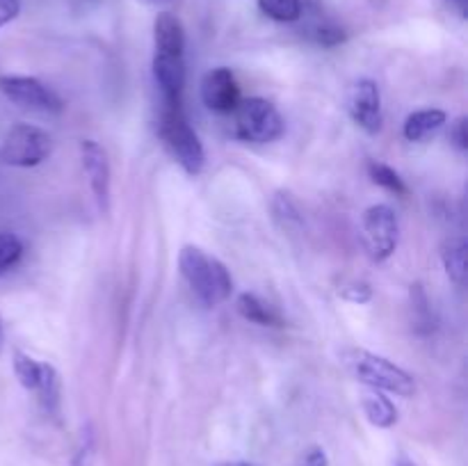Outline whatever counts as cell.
Listing matches in <instances>:
<instances>
[{"label": "cell", "instance_id": "1", "mask_svg": "<svg viewBox=\"0 0 468 466\" xmlns=\"http://www.w3.org/2000/svg\"><path fill=\"white\" fill-rule=\"evenodd\" d=\"M178 268H181L183 279L192 288L201 304L219 306L231 297L233 279L229 274L227 265L215 256H208L204 249L195 245H187L178 256Z\"/></svg>", "mask_w": 468, "mask_h": 466}, {"label": "cell", "instance_id": "2", "mask_svg": "<svg viewBox=\"0 0 468 466\" xmlns=\"http://www.w3.org/2000/svg\"><path fill=\"white\" fill-rule=\"evenodd\" d=\"M158 135L163 140L165 149L172 154V158L186 169L187 174H199L204 169L206 154L199 135L187 122L186 112L181 108V101H163L158 114Z\"/></svg>", "mask_w": 468, "mask_h": 466}, {"label": "cell", "instance_id": "3", "mask_svg": "<svg viewBox=\"0 0 468 466\" xmlns=\"http://www.w3.org/2000/svg\"><path fill=\"white\" fill-rule=\"evenodd\" d=\"M343 364L366 387L396 393L402 397H410L416 393L414 377L400 365L388 361L387 356L373 355L368 350H347L343 352Z\"/></svg>", "mask_w": 468, "mask_h": 466}, {"label": "cell", "instance_id": "4", "mask_svg": "<svg viewBox=\"0 0 468 466\" xmlns=\"http://www.w3.org/2000/svg\"><path fill=\"white\" fill-rule=\"evenodd\" d=\"M236 112V135L254 144H268L279 140L286 131L283 117L268 99L251 96V99L238 103Z\"/></svg>", "mask_w": 468, "mask_h": 466}, {"label": "cell", "instance_id": "5", "mask_svg": "<svg viewBox=\"0 0 468 466\" xmlns=\"http://www.w3.org/2000/svg\"><path fill=\"white\" fill-rule=\"evenodd\" d=\"M53 151V140L41 128L30 123H16L9 128L0 144V163L9 167H37Z\"/></svg>", "mask_w": 468, "mask_h": 466}, {"label": "cell", "instance_id": "6", "mask_svg": "<svg viewBox=\"0 0 468 466\" xmlns=\"http://www.w3.org/2000/svg\"><path fill=\"white\" fill-rule=\"evenodd\" d=\"M361 238L368 256L378 263L387 260L398 247V217L391 206H370L361 217Z\"/></svg>", "mask_w": 468, "mask_h": 466}, {"label": "cell", "instance_id": "7", "mask_svg": "<svg viewBox=\"0 0 468 466\" xmlns=\"http://www.w3.org/2000/svg\"><path fill=\"white\" fill-rule=\"evenodd\" d=\"M0 91L14 105L32 112L58 114L64 108L62 99L50 87L30 76H0Z\"/></svg>", "mask_w": 468, "mask_h": 466}, {"label": "cell", "instance_id": "8", "mask_svg": "<svg viewBox=\"0 0 468 466\" xmlns=\"http://www.w3.org/2000/svg\"><path fill=\"white\" fill-rule=\"evenodd\" d=\"M347 112L355 119L359 128L375 135L382 131V94H379L378 82L370 78H361L350 87L347 94Z\"/></svg>", "mask_w": 468, "mask_h": 466}, {"label": "cell", "instance_id": "9", "mask_svg": "<svg viewBox=\"0 0 468 466\" xmlns=\"http://www.w3.org/2000/svg\"><path fill=\"white\" fill-rule=\"evenodd\" d=\"M201 101L208 110L218 114H229L240 103V90H238L236 76L231 69L218 67L210 69L201 80Z\"/></svg>", "mask_w": 468, "mask_h": 466}, {"label": "cell", "instance_id": "10", "mask_svg": "<svg viewBox=\"0 0 468 466\" xmlns=\"http://www.w3.org/2000/svg\"><path fill=\"white\" fill-rule=\"evenodd\" d=\"M80 155H82V169H85L87 178H90L91 192H94L96 201H99L101 210L108 213L110 208V163L105 155L103 146L94 140L80 142Z\"/></svg>", "mask_w": 468, "mask_h": 466}, {"label": "cell", "instance_id": "11", "mask_svg": "<svg viewBox=\"0 0 468 466\" xmlns=\"http://www.w3.org/2000/svg\"><path fill=\"white\" fill-rule=\"evenodd\" d=\"M154 78L160 87L163 101H181L186 87V59L183 55L155 53L154 55Z\"/></svg>", "mask_w": 468, "mask_h": 466}, {"label": "cell", "instance_id": "12", "mask_svg": "<svg viewBox=\"0 0 468 466\" xmlns=\"http://www.w3.org/2000/svg\"><path fill=\"white\" fill-rule=\"evenodd\" d=\"M155 53L186 55V30L176 14L160 12L154 21Z\"/></svg>", "mask_w": 468, "mask_h": 466}, {"label": "cell", "instance_id": "13", "mask_svg": "<svg viewBox=\"0 0 468 466\" xmlns=\"http://www.w3.org/2000/svg\"><path fill=\"white\" fill-rule=\"evenodd\" d=\"M448 114L443 110L430 108V110H419V112H411L405 119V137L410 142H425L428 137H432L434 132L441 131V126L446 123Z\"/></svg>", "mask_w": 468, "mask_h": 466}, {"label": "cell", "instance_id": "14", "mask_svg": "<svg viewBox=\"0 0 468 466\" xmlns=\"http://www.w3.org/2000/svg\"><path fill=\"white\" fill-rule=\"evenodd\" d=\"M361 407H364V414L375 428H393L398 423V409L393 405L391 397L384 396V391L378 388H370L368 393H364L361 397Z\"/></svg>", "mask_w": 468, "mask_h": 466}, {"label": "cell", "instance_id": "15", "mask_svg": "<svg viewBox=\"0 0 468 466\" xmlns=\"http://www.w3.org/2000/svg\"><path fill=\"white\" fill-rule=\"evenodd\" d=\"M35 393L46 414L53 416V418H59V409H62V382H59V375L53 365H41V379L37 384Z\"/></svg>", "mask_w": 468, "mask_h": 466}, {"label": "cell", "instance_id": "16", "mask_svg": "<svg viewBox=\"0 0 468 466\" xmlns=\"http://www.w3.org/2000/svg\"><path fill=\"white\" fill-rule=\"evenodd\" d=\"M441 260L448 277H451L457 286H464L468 274V245L464 238H451V240L443 242Z\"/></svg>", "mask_w": 468, "mask_h": 466}, {"label": "cell", "instance_id": "17", "mask_svg": "<svg viewBox=\"0 0 468 466\" xmlns=\"http://www.w3.org/2000/svg\"><path fill=\"white\" fill-rule=\"evenodd\" d=\"M236 309L242 318L250 320V323L254 324H263V327H268V324L270 327H282L283 323L282 315H279L272 306H268L263 300L251 295V292H242V295L238 297Z\"/></svg>", "mask_w": 468, "mask_h": 466}, {"label": "cell", "instance_id": "18", "mask_svg": "<svg viewBox=\"0 0 468 466\" xmlns=\"http://www.w3.org/2000/svg\"><path fill=\"white\" fill-rule=\"evenodd\" d=\"M259 9L279 23H295L304 14L302 0H259Z\"/></svg>", "mask_w": 468, "mask_h": 466}, {"label": "cell", "instance_id": "19", "mask_svg": "<svg viewBox=\"0 0 468 466\" xmlns=\"http://www.w3.org/2000/svg\"><path fill=\"white\" fill-rule=\"evenodd\" d=\"M41 365L37 359H32L26 352H14V373H16V379L21 382L23 388L35 393L37 384L41 379Z\"/></svg>", "mask_w": 468, "mask_h": 466}, {"label": "cell", "instance_id": "20", "mask_svg": "<svg viewBox=\"0 0 468 466\" xmlns=\"http://www.w3.org/2000/svg\"><path fill=\"white\" fill-rule=\"evenodd\" d=\"M368 176L373 178V183L382 185L384 190L396 192V195H402V196L407 195L405 181H402L400 174H398L393 167H388V164L378 163V160H368Z\"/></svg>", "mask_w": 468, "mask_h": 466}, {"label": "cell", "instance_id": "21", "mask_svg": "<svg viewBox=\"0 0 468 466\" xmlns=\"http://www.w3.org/2000/svg\"><path fill=\"white\" fill-rule=\"evenodd\" d=\"M23 242L14 233L0 231V277L21 260Z\"/></svg>", "mask_w": 468, "mask_h": 466}, {"label": "cell", "instance_id": "22", "mask_svg": "<svg viewBox=\"0 0 468 466\" xmlns=\"http://www.w3.org/2000/svg\"><path fill=\"white\" fill-rule=\"evenodd\" d=\"M411 306H414V315H416V329L420 334L430 332L434 327V320H432V309H430V302L428 295H425L423 286L420 283H414L411 286Z\"/></svg>", "mask_w": 468, "mask_h": 466}, {"label": "cell", "instance_id": "23", "mask_svg": "<svg viewBox=\"0 0 468 466\" xmlns=\"http://www.w3.org/2000/svg\"><path fill=\"white\" fill-rule=\"evenodd\" d=\"M272 210H274V217H277L286 228L295 227V224H302L300 210H297L295 201L291 199L288 192H279V195L274 196Z\"/></svg>", "mask_w": 468, "mask_h": 466}, {"label": "cell", "instance_id": "24", "mask_svg": "<svg viewBox=\"0 0 468 466\" xmlns=\"http://www.w3.org/2000/svg\"><path fill=\"white\" fill-rule=\"evenodd\" d=\"M311 37H314L315 44L324 46V48H334V46L343 44L347 39L346 30L334 23H315V27L311 30Z\"/></svg>", "mask_w": 468, "mask_h": 466}, {"label": "cell", "instance_id": "25", "mask_svg": "<svg viewBox=\"0 0 468 466\" xmlns=\"http://www.w3.org/2000/svg\"><path fill=\"white\" fill-rule=\"evenodd\" d=\"M341 297H346L347 302H355V304H366V302L373 297L368 283H350V286L341 288Z\"/></svg>", "mask_w": 468, "mask_h": 466}, {"label": "cell", "instance_id": "26", "mask_svg": "<svg viewBox=\"0 0 468 466\" xmlns=\"http://www.w3.org/2000/svg\"><path fill=\"white\" fill-rule=\"evenodd\" d=\"M297 466H329L327 452H324L320 446L306 448V450L302 452V457H300V461H297Z\"/></svg>", "mask_w": 468, "mask_h": 466}, {"label": "cell", "instance_id": "27", "mask_svg": "<svg viewBox=\"0 0 468 466\" xmlns=\"http://www.w3.org/2000/svg\"><path fill=\"white\" fill-rule=\"evenodd\" d=\"M451 140H452V144H455L460 151H466L468 149V123H466V117H460L455 123H452Z\"/></svg>", "mask_w": 468, "mask_h": 466}, {"label": "cell", "instance_id": "28", "mask_svg": "<svg viewBox=\"0 0 468 466\" xmlns=\"http://www.w3.org/2000/svg\"><path fill=\"white\" fill-rule=\"evenodd\" d=\"M21 12V0H0V27L12 23Z\"/></svg>", "mask_w": 468, "mask_h": 466}, {"label": "cell", "instance_id": "29", "mask_svg": "<svg viewBox=\"0 0 468 466\" xmlns=\"http://www.w3.org/2000/svg\"><path fill=\"white\" fill-rule=\"evenodd\" d=\"M91 455H94V441H91V437H87L85 446L80 448L76 457V466H91Z\"/></svg>", "mask_w": 468, "mask_h": 466}, {"label": "cell", "instance_id": "30", "mask_svg": "<svg viewBox=\"0 0 468 466\" xmlns=\"http://www.w3.org/2000/svg\"><path fill=\"white\" fill-rule=\"evenodd\" d=\"M443 3H448L451 7H455L462 16H466V0H443Z\"/></svg>", "mask_w": 468, "mask_h": 466}, {"label": "cell", "instance_id": "31", "mask_svg": "<svg viewBox=\"0 0 468 466\" xmlns=\"http://www.w3.org/2000/svg\"><path fill=\"white\" fill-rule=\"evenodd\" d=\"M393 466H419V464H416L414 460H410V457H407L405 452H400V455L396 457V464H393Z\"/></svg>", "mask_w": 468, "mask_h": 466}, {"label": "cell", "instance_id": "32", "mask_svg": "<svg viewBox=\"0 0 468 466\" xmlns=\"http://www.w3.org/2000/svg\"><path fill=\"white\" fill-rule=\"evenodd\" d=\"M215 466H251L247 461H222V464H215Z\"/></svg>", "mask_w": 468, "mask_h": 466}, {"label": "cell", "instance_id": "33", "mask_svg": "<svg viewBox=\"0 0 468 466\" xmlns=\"http://www.w3.org/2000/svg\"><path fill=\"white\" fill-rule=\"evenodd\" d=\"M3 343H5V329H3V318H0V350H3Z\"/></svg>", "mask_w": 468, "mask_h": 466}]
</instances>
